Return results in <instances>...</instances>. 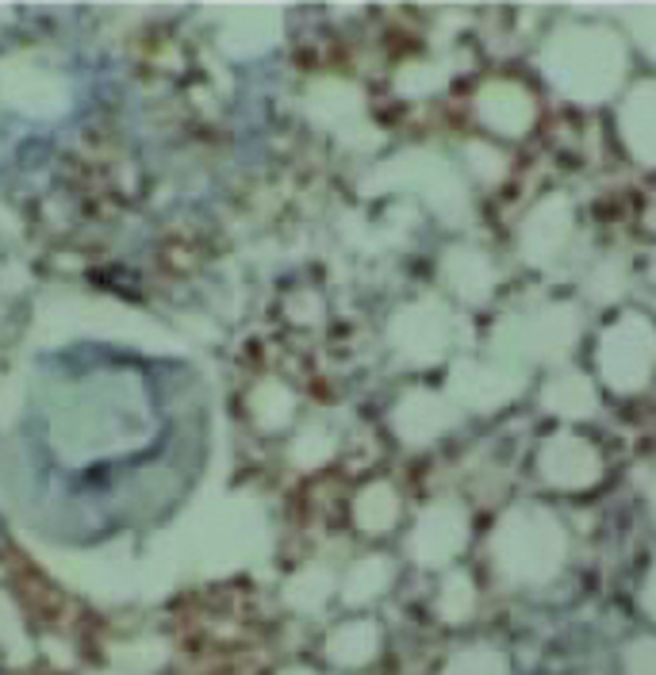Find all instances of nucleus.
<instances>
[{
	"instance_id": "nucleus-1",
	"label": "nucleus",
	"mask_w": 656,
	"mask_h": 675,
	"mask_svg": "<svg viewBox=\"0 0 656 675\" xmlns=\"http://www.w3.org/2000/svg\"><path fill=\"white\" fill-rule=\"evenodd\" d=\"M457 546H461V522H457V515H449V510H434V515H426V522H418V533L412 541L415 557L423 564L446 561Z\"/></svg>"
},
{
	"instance_id": "nucleus-2",
	"label": "nucleus",
	"mask_w": 656,
	"mask_h": 675,
	"mask_svg": "<svg viewBox=\"0 0 656 675\" xmlns=\"http://www.w3.org/2000/svg\"><path fill=\"white\" fill-rule=\"evenodd\" d=\"M326 653H331L334 664H365L368 656L376 653V625L373 622H350L342 630H334V637L326 641Z\"/></svg>"
},
{
	"instance_id": "nucleus-3",
	"label": "nucleus",
	"mask_w": 656,
	"mask_h": 675,
	"mask_svg": "<svg viewBox=\"0 0 656 675\" xmlns=\"http://www.w3.org/2000/svg\"><path fill=\"white\" fill-rule=\"evenodd\" d=\"M388 580H392L388 561H381V557H368V561H361L354 572H350L346 599H350V603H368V599L381 595V591L388 588Z\"/></svg>"
},
{
	"instance_id": "nucleus-4",
	"label": "nucleus",
	"mask_w": 656,
	"mask_h": 675,
	"mask_svg": "<svg viewBox=\"0 0 656 675\" xmlns=\"http://www.w3.org/2000/svg\"><path fill=\"white\" fill-rule=\"evenodd\" d=\"M357 522L365 530H388L396 522V491L392 488H373L361 496L357 503Z\"/></svg>"
},
{
	"instance_id": "nucleus-5",
	"label": "nucleus",
	"mask_w": 656,
	"mask_h": 675,
	"mask_svg": "<svg viewBox=\"0 0 656 675\" xmlns=\"http://www.w3.org/2000/svg\"><path fill=\"white\" fill-rule=\"evenodd\" d=\"M326 591H331V580H326V575H319V572H308V575H300V580L292 583V599H296L300 606L323 603Z\"/></svg>"
},
{
	"instance_id": "nucleus-6",
	"label": "nucleus",
	"mask_w": 656,
	"mask_h": 675,
	"mask_svg": "<svg viewBox=\"0 0 656 675\" xmlns=\"http://www.w3.org/2000/svg\"><path fill=\"white\" fill-rule=\"evenodd\" d=\"M446 675H503V672H499V664L491 656H461Z\"/></svg>"
},
{
	"instance_id": "nucleus-7",
	"label": "nucleus",
	"mask_w": 656,
	"mask_h": 675,
	"mask_svg": "<svg viewBox=\"0 0 656 675\" xmlns=\"http://www.w3.org/2000/svg\"><path fill=\"white\" fill-rule=\"evenodd\" d=\"M292 675H311V672H292Z\"/></svg>"
}]
</instances>
